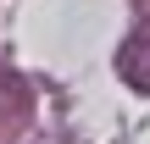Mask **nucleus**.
<instances>
[{
	"instance_id": "nucleus-1",
	"label": "nucleus",
	"mask_w": 150,
	"mask_h": 144,
	"mask_svg": "<svg viewBox=\"0 0 150 144\" xmlns=\"http://www.w3.org/2000/svg\"><path fill=\"white\" fill-rule=\"evenodd\" d=\"M117 72L139 89V94H150V33H139V39H128L122 50H117Z\"/></svg>"
}]
</instances>
